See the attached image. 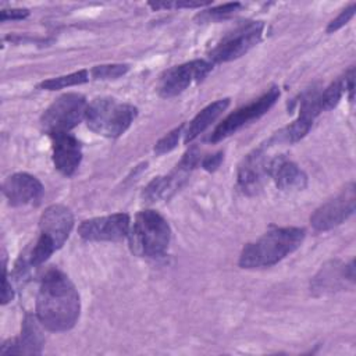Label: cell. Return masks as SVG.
Returning a JSON list of instances; mask_svg holds the SVG:
<instances>
[{"instance_id":"7","label":"cell","mask_w":356,"mask_h":356,"mask_svg":"<svg viewBox=\"0 0 356 356\" xmlns=\"http://www.w3.org/2000/svg\"><path fill=\"white\" fill-rule=\"evenodd\" d=\"M264 24L261 21H250L227 33L210 51V63H225L235 60L256 46L263 35Z\"/></svg>"},{"instance_id":"23","label":"cell","mask_w":356,"mask_h":356,"mask_svg":"<svg viewBox=\"0 0 356 356\" xmlns=\"http://www.w3.org/2000/svg\"><path fill=\"white\" fill-rule=\"evenodd\" d=\"M129 67L127 64H107V65H96L92 68L90 74L95 79H115L124 75Z\"/></svg>"},{"instance_id":"1","label":"cell","mask_w":356,"mask_h":356,"mask_svg":"<svg viewBox=\"0 0 356 356\" xmlns=\"http://www.w3.org/2000/svg\"><path fill=\"white\" fill-rule=\"evenodd\" d=\"M79 310V295L71 280L58 268L47 270L36 298V317L40 324L49 331H67L75 325Z\"/></svg>"},{"instance_id":"19","label":"cell","mask_w":356,"mask_h":356,"mask_svg":"<svg viewBox=\"0 0 356 356\" xmlns=\"http://www.w3.org/2000/svg\"><path fill=\"white\" fill-rule=\"evenodd\" d=\"M229 99H220L216 100L214 103L206 106L196 117L189 122L186 131L184 132V142L189 143L192 142L196 136H199L204 129H207L213 121H216L220 114L228 107Z\"/></svg>"},{"instance_id":"12","label":"cell","mask_w":356,"mask_h":356,"mask_svg":"<svg viewBox=\"0 0 356 356\" xmlns=\"http://www.w3.org/2000/svg\"><path fill=\"white\" fill-rule=\"evenodd\" d=\"M129 228V216L127 213H115L82 221L78 228V234L85 241L115 242L128 236Z\"/></svg>"},{"instance_id":"17","label":"cell","mask_w":356,"mask_h":356,"mask_svg":"<svg viewBox=\"0 0 356 356\" xmlns=\"http://www.w3.org/2000/svg\"><path fill=\"white\" fill-rule=\"evenodd\" d=\"M268 175L281 191H300L307 182L306 174L293 161L284 156L270 159Z\"/></svg>"},{"instance_id":"14","label":"cell","mask_w":356,"mask_h":356,"mask_svg":"<svg viewBox=\"0 0 356 356\" xmlns=\"http://www.w3.org/2000/svg\"><path fill=\"white\" fill-rule=\"evenodd\" d=\"M3 193L13 206L36 204L43 196V185L33 175L18 172L4 181Z\"/></svg>"},{"instance_id":"26","label":"cell","mask_w":356,"mask_h":356,"mask_svg":"<svg viewBox=\"0 0 356 356\" xmlns=\"http://www.w3.org/2000/svg\"><path fill=\"white\" fill-rule=\"evenodd\" d=\"M355 10H356V4L353 3V4H350L348 8H345V10H342L341 11V14L337 17V18H334L330 24H328V26H327V32H334V31H337V29H339L341 26H343L352 17H353V14H355Z\"/></svg>"},{"instance_id":"22","label":"cell","mask_w":356,"mask_h":356,"mask_svg":"<svg viewBox=\"0 0 356 356\" xmlns=\"http://www.w3.org/2000/svg\"><path fill=\"white\" fill-rule=\"evenodd\" d=\"M242 7L241 3H227V4H222V6H218V7H214V8H210V10H206L203 11L202 14L197 15V18L200 21H216V19H224L232 14H235L239 8Z\"/></svg>"},{"instance_id":"4","label":"cell","mask_w":356,"mask_h":356,"mask_svg":"<svg viewBox=\"0 0 356 356\" xmlns=\"http://www.w3.org/2000/svg\"><path fill=\"white\" fill-rule=\"evenodd\" d=\"M131 250L140 257H159L170 243L171 229L163 216L154 210H142L128 232Z\"/></svg>"},{"instance_id":"6","label":"cell","mask_w":356,"mask_h":356,"mask_svg":"<svg viewBox=\"0 0 356 356\" xmlns=\"http://www.w3.org/2000/svg\"><path fill=\"white\" fill-rule=\"evenodd\" d=\"M86 107L88 103L82 95H61L44 110L40 124L49 135L70 132L82 118H85Z\"/></svg>"},{"instance_id":"25","label":"cell","mask_w":356,"mask_h":356,"mask_svg":"<svg viewBox=\"0 0 356 356\" xmlns=\"http://www.w3.org/2000/svg\"><path fill=\"white\" fill-rule=\"evenodd\" d=\"M210 1H192V0H185V1H156V3H149V6L153 10H160V8H196L202 6H207Z\"/></svg>"},{"instance_id":"11","label":"cell","mask_w":356,"mask_h":356,"mask_svg":"<svg viewBox=\"0 0 356 356\" xmlns=\"http://www.w3.org/2000/svg\"><path fill=\"white\" fill-rule=\"evenodd\" d=\"M213 68L206 60H193L167 70L159 81V93L163 97H172L182 93L188 86L200 82Z\"/></svg>"},{"instance_id":"10","label":"cell","mask_w":356,"mask_h":356,"mask_svg":"<svg viewBox=\"0 0 356 356\" xmlns=\"http://www.w3.org/2000/svg\"><path fill=\"white\" fill-rule=\"evenodd\" d=\"M356 188L348 184L335 197L320 206L310 217V224L316 231H327L342 224L355 211Z\"/></svg>"},{"instance_id":"29","label":"cell","mask_w":356,"mask_h":356,"mask_svg":"<svg viewBox=\"0 0 356 356\" xmlns=\"http://www.w3.org/2000/svg\"><path fill=\"white\" fill-rule=\"evenodd\" d=\"M14 296V292L11 289V285L8 284L7 280V271H6V263L3 261V289H1V303L6 305L7 302H10Z\"/></svg>"},{"instance_id":"28","label":"cell","mask_w":356,"mask_h":356,"mask_svg":"<svg viewBox=\"0 0 356 356\" xmlns=\"http://www.w3.org/2000/svg\"><path fill=\"white\" fill-rule=\"evenodd\" d=\"M221 160H222V153L218 152V153H214V154H209L203 159L202 161V167L207 171H214L217 170V167L221 164Z\"/></svg>"},{"instance_id":"3","label":"cell","mask_w":356,"mask_h":356,"mask_svg":"<svg viewBox=\"0 0 356 356\" xmlns=\"http://www.w3.org/2000/svg\"><path fill=\"white\" fill-rule=\"evenodd\" d=\"M72 227L74 217L68 207L63 204L49 206L43 211L39 221L40 235L24 264L38 267L44 263L57 249L64 245Z\"/></svg>"},{"instance_id":"18","label":"cell","mask_w":356,"mask_h":356,"mask_svg":"<svg viewBox=\"0 0 356 356\" xmlns=\"http://www.w3.org/2000/svg\"><path fill=\"white\" fill-rule=\"evenodd\" d=\"M346 280L350 282L355 280V261L352 260L345 266H338L337 261H332L330 266L321 268L318 275L314 277L313 289L320 291L321 293L325 291H334L339 288V282H345Z\"/></svg>"},{"instance_id":"13","label":"cell","mask_w":356,"mask_h":356,"mask_svg":"<svg viewBox=\"0 0 356 356\" xmlns=\"http://www.w3.org/2000/svg\"><path fill=\"white\" fill-rule=\"evenodd\" d=\"M270 159L264 147L250 152L238 167V186L246 195L257 193L268 175Z\"/></svg>"},{"instance_id":"15","label":"cell","mask_w":356,"mask_h":356,"mask_svg":"<svg viewBox=\"0 0 356 356\" xmlns=\"http://www.w3.org/2000/svg\"><path fill=\"white\" fill-rule=\"evenodd\" d=\"M53 143V163L56 168L71 177L79 167L82 159L81 143L70 132H60L50 135Z\"/></svg>"},{"instance_id":"16","label":"cell","mask_w":356,"mask_h":356,"mask_svg":"<svg viewBox=\"0 0 356 356\" xmlns=\"http://www.w3.org/2000/svg\"><path fill=\"white\" fill-rule=\"evenodd\" d=\"M40 321L38 317L26 316L22 323V331L18 338L10 339L1 345L0 353L1 355H11V353H22V355H35L42 352V346L44 338L39 328Z\"/></svg>"},{"instance_id":"2","label":"cell","mask_w":356,"mask_h":356,"mask_svg":"<svg viewBox=\"0 0 356 356\" xmlns=\"http://www.w3.org/2000/svg\"><path fill=\"white\" fill-rule=\"evenodd\" d=\"M305 239V229L296 227L271 228L257 241L245 245L239 256L243 268H261L277 264L295 252Z\"/></svg>"},{"instance_id":"24","label":"cell","mask_w":356,"mask_h":356,"mask_svg":"<svg viewBox=\"0 0 356 356\" xmlns=\"http://www.w3.org/2000/svg\"><path fill=\"white\" fill-rule=\"evenodd\" d=\"M182 128H184V127H178V128L172 129L171 132H168L165 136H163V138L156 143V146H154L156 154H164V153L172 150V149L177 146L178 140H179V136H181V134H182Z\"/></svg>"},{"instance_id":"5","label":"cell","mask_w":356,"mask_h":356,"mask_svg":"<svg viewBox=\"0 0 356 356\" xmlns=\"http://www.w3.org/2000/svg\"><path fill=\"white\" fill-rule=\"evenodd\" d=\"M136 113L138 110L132 104L111 97H97L88 104L85 121L93 132L107 138H117L129 128Z\"/></svg>"},{"instance_id":"21","label":"cell","mask_w":356,"mask_h":356,"mask_svg":"<svg viewBox=\"0 0 356 356\" xmlns=\"http://www.w3.org/2000/svg\"><path fill=\"white\" fill-rule=\"evenodd\" d=\"M88 79H89L88 78V71L86 70H79V71L68 74V75H63V76H57V78L43 81L42 83H39V88L46 89V90H56V89H63V88L85 83Z\"/></svg>"},{"instance_id":"20","label":"cell","mask_w":356,"mask_h":356,"mask_svg":"<svg viewBox=\"0 0 356 356\" xmlns=\"http://www.w3.org/2000/svg\"><path fill=\"white\" fill-rule=\"evenodd\" d=\"M343 90H345V81L343 78H339L334 81L330 86H327L323 92H318L317 103H318L320 111H328L334 108L339 103Z\"/></svg>"},{"instance_id":"9","label":"cell","mask_w":356,"mask_h":356,"mask_svg":"<svg viewBox=\"0 0 356 356\" xmlns=\"http://www.w3.org/2000/svg\"><path fill=\"white\" fill-rule=\"evenodd\" d=\"M200 154L196 147L189 149L177 167L167 175L154 178L143 191V199L149 203L168 199L172 193H175L181 185L186 181L189 172L199 163Z\"/></svg>"},{"instance_id":"27","label":"cell","mask_w":356,"mask_h":356,"mask_svg":"<svg viewBox=\"0 0 356 356\" xmlns=\"http://www.w3.org/2000/svg\"><path fill=\"white\" fill-rule=\"evenodd\" d=\"M29 11L25 8H11V10H3L0 14V19L8 21V19H22L25 17H28Z\"/></svg>"},{"instance_id":"8","label":"cell","mask_w":356,"mask_h":356,"mask_svg":"<svg viewBox=\"0 0 356 356\" xmlns=\"http://www.w3.org/2000/svg\"><path fill=\"white\" fill-rule=\"evenodd\" d=\"M278 97H280V89L277 86H271L259 99L253 100L252 103L238 108L236 111H234L228 117H225L217 125V128L211 132L209 140L216 143V142L232 135L234 132L241 129L248 122L257 120L259 117L266 114L274 106V103L277 102Z\"/></svg>"}]
</instances>
